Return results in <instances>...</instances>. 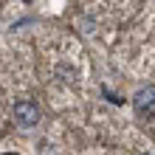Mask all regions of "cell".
<instances>
[{
	"mask_svg": "<svg viewBox=\"0 0 155 155\" xmlns=\"http://www.w3.org/2000/svg\"><path fill=\"white\" fill-rule=\"evenodd\" d=\"M144 155H155V152H144Z\"/></svg>",
	"mask_w": 155,
	"mask_h": 155,
	"instance_id": "3957f363",
	"label": "cell"
},
{
	"mask_svg": "<svg viewBox=\"0 0 155 155\" xmlns=\"http://www.w3.org/2000/svg\"><path fill=\"white\" fill-rule=\"evenodd\" d=\"M25 3H28V0H25Z\"/></svg>",
	"mask_w": 155,
	"mask_h": 155,
	"instance_id": "277c9868",
	"label": "cell"
},
{
	"mask_svg": "<svg viewBox=\"0 0 155 155\" xmlns=\"http://www.w3.org/2000/svg\"><path fill=\"white\" fill-rule=\"evenodd\" d=\"M133 107L141 118H152L155 116V85H147L141 87L138 93L133 96Z\"/></svg>",
	"mask_w": 155,
	"mask_h": 155,
	"instance_id": "6da1fadb",
	"label": "cell"
},
{
	"mask_svg": "<svg viewBox=\"0 0 155 155\" xmlns=\"http://www.w3.org/2000/svg\"><path fill=\"white\" fill-rule=\"evenodd\" d=\"M14 121L20 127H34L40 121V110L34 102H17L14 104Z\"/></svg>",
	"mask_w": 155,
	"mask_h": 155,
	"instance_id": "7a4b0ae2",
	"label": "cell"
}]
</instances>
